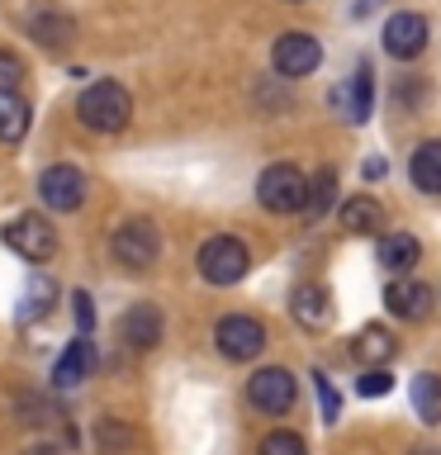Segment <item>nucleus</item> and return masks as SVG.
<instances>
[{
	"label": "nucleus",
	"mask_w": 441,
	"mask_h": 455,
	"mask_svg": "<svg viewBox=\"0 0 441 455\" xmlns=\"http://www.w3.org/2000/svg\"><path fill=\"white\" fill-rule=\"evenodd\" d=\"M213 341H219V351L228 361H252V355L266 351V327L256 318H247V313H228L213 327Z\"/></svg>",
	"instance_id": "nucleus-7"
},
{
	"label": "nucleus",
	"mask_w": 441,
	"mask_h": 455,
	"mask_svg": "<svg viewBox=\"0 0 441 455\" xmlns=\"http://www.w3.org/2000/svg\"><path fill=\"white\" fill-rule=\"evenodd\" d=\"M109 251H114V261H119L124 270H152L156 266V251H162V237H156V228L148 219H128L114 228V237H109Z\"/></svg>",
	"instance_id": "nucleus-3"
},
{
	"label": "nucleus",
	"mask_w": 441,
	"mask_h": 455,
	"mask_svg": "<svg viewBox=\"0 0 441 455\" xmlns=\"http://www.w3.org/2000/svg\"><path fill=\"white\" fill-rule=\"evenodd\" d=\"M128 441H133V436H128V427H119L114 418H100V451H105V455H119Z\"/></svg>",
	"instance_id": "nucleus-28"
},
{
	"label": "nucleus",
	"mask_w": 441,
	"mask_h": 455,
	"mask_svg": "<svg viewBox=\"0 0 441 455\" xmlns=\"http://www.w3.org/2000/svg\"><path fill=\"white\" fill-rule=\"evenodd\" d=\"M20 81H24V62H20L14 52H5V48H0V100L20 91Z\"/></svg>",
	"instance_id": "nucleus-27"
},
{
	"label": "nucleus",
	"mask_w": 441,
	"mask_h": 455,
	"mask_svg": "<svg viewBox=\"0 0 441 455\" xmlns=\"http://www.w3.org/2000/svg\"><path fill=\"white\" fill-rule=\"evenodd\" d=\"M380 5H384V0H356V10H351V14H356V20H365V14H375Z\"/></svg>",
	"instance_id": "nucleus-31"
},
{
	"label": "nucleus",
	"mask_w": 441,
	"mask_h": 455,
	"mask_svg": "<svg viewBox=\"0 0 441 455\" xmlns=\"http://www.w3.org/2000/svg\"><path fill=\"white\" fill-rule=\"evenodd\" d=\"M247 266H252V256L237 237H209L199 247V275L209 284H237L247 275Z\"/></svg>",
	"instance_id": "nucleus-5"
},
{
	"label": "nucleus",
	"mask_w": 441,
	"mask_h": 455,
	"mask_svg": "<svg viewBox=\"0 0 441 455\" xmlns=\"http://www.w3.org/2000/svg\"><path fill=\"white\" fill-rule=\"evenodd\" d=\"M91 370H95V347H91V337H76V341H71V347L62 351V355H57V365H52V384H57V389H76V384L85 379V375H91Z\"/></svg>",
	"instance_id": "nucleus-14"
},
{
	"label": "nucleus",
	"mask_w": 441,
	"mask_h": 455,
	"mask_svg": "<svg viewBox=\"0 0 441 455\" xmlns=\"http://www.w3.org/2000/svg\"><path fill=\"white\" fill-rule=\"evenodd\" d=\"M247 398H252V408H261V412H270V418H280V412L294 408L299 384H294L290 370L266 365V370H256V375L247 379Z\"/></svg>",
	"instance_id": "nucleus-6"
},
{
	"label": "nucleus",
	"mask_w": 441,
	"mask_h": 455,
	"mask_svg": "<svg viewBox=\"0 0 441 455\" xmlns=\"http://www.w3.org/2000/svg\"><path fill=\"white\" fill-rule=\"evenodd\" d=\"M38 195H43V204H48V209L71 213V209L85 204V176L76 166H48V171H43V180H38Z\"/></svg>",
	"instance_id": "nucleus-9"
},
{
	"label": "nucleus",
	"mask_w": 441,
	"mask_h": 455,
	"mask_svg": "<svg viewBox=\"0 0 441 455\" xmlns=\"http://www.w3.org/2000/svg\"><path fill=\"white\" fill-rule=\"evenodd\" d=\"M119 332L133 351H152L162 341V313H156V304H133L119 318Z\"/></svg>",
	"instance_id": "nucleus-13"
},
{
	"label": "nucleus",
	"mask_w": 441,
	"mask_h": 455,
	"mask_svg": "<svg viewBox=\"0 0 441 455\" xmlns=\"http://www.w3.org/2000/svg\"><path fill=\"white\" fill-rule=\"evenodd\" d=\"M413 412H418L427 427L441 422V375H432V370H427V375L413 379Z\"/></svg>",
	"instance_id": "nucleus-22"
},
{
	"label": "nucleus",
	"mask_w": 441,
	"mask_h": 455,
	"mask_svg": "<svg viewBox=\"0 0 441 455\" xmlns=\"http://www.w3.org/2000/svg\"><path fill=\"white\" fill-rule=\"evenodd\" d=\"M24 133H28V105L5 95L0 100V142H24Z\"/></svg>",
	"instance_id": "nucleus-23"
},
{
	"label": "nucleus",
	"mask_w": 441,
	"mask_h": 455,
	"mask_svg": "<svg viewBox=\"0 0 441 455\" xmlns=\"http://www.w3.org/2000/svg\"><path fill=\"white\" fill-rule=\"evenodd\" d=\"M313 384H318L323 418H327V422H337V418H341V398H337V389H333V379H327V375H313Z\"/></svg>",
	"instance_id": "nucleus-29"
},
{
	"label": "nucleus",
	"mask_w": 441,
	"mask_h": 455,
	"mask_svg": "<svg viewBox=\"0 0 441 455\" xmlns=\"http://www.w3.org/2000/svg\"><path fill=\"white\" fill-rule=\"evenodd\" d=\"M52 299H57V284L48 275H28L24 284V299H20V323H38L52 313Z\"/></svg>",
	"instance_id": "nucleus-21"
},
{
	"label": "nucleus",
	"mask_w": 441,
	"mask_h": 455,
	"mask_svg": "<svg viewBox=\"0 0 441 455\" xmlns=\"http://www.w3.org/2000/svg\"><path fill=\"white\" fill-rule=\"evenodd\" d=\"M422 48H427V20L422 14H413V10L389 14V24H384V52L398 57V62H413Z\"/></svg>",
	"instance_id": "nucleus-10"
},
{
	"label": "nucleus",
	"mask_w": 441,
	"mask_h": 455,
	"mask_svg": "<svg viewBox=\"0 0 441 455\" xmlns=\"http://www.w3.org/2000/svg\"><path fill=\"white\" fill-rule=\"evenodd\" d=\"M432 290H427L422 280H394L389 290H384V304H389L394 318H404V323H422L427 313H432Z\"/></svg>",
	"instance_id": "nucleus-12"
},
{
	"label": "nucleus",
	"mask_w": 441,
	"mask_h": 455,
	"mask_svg": "<svg viewBox=\"0 0 441 455\" xmlns=\"http://www.w3.org/2000/svg\"><path fill=\"white\" fill-rule=\"evenodd\" d=\"M0 237H5V247L14 256H24V261H48V256L57 251V233L52 223L43 219V213H20V219H10L5 228H0Z\"/></svg>",
	"instance_id": "nucleus-4"
},
{
	"label": "nucleus",
	"mask_w": 441,
	"mask_h": 455,
	"mask_svg": "<svg viewBox=\"0 0 441 455\" xmlns=\"http://www.w3.org/2000/svg\"><path fill=\"white\" fill-rule=\"evenodd\" d=\"M341 223H347V233H365V237H375L380 228H384V209H380V199L375 195H356L341 204Z\"/></svg>",
	"instance_id": "nucleus-18"
},
{
	"label": "nucleus",
	"mask_w": 441,
	"mask_h": 455,
	"mask_svg": "<svg viewBox=\"0 0 441 455\" xmlns=\"http://www.w3.org/2000/svg\"><path fill=\"white\" fill-rule=\"evenodd\" d=\"M337 204V171H318V176H313V185H309V213L313 219H323L327 209Z\"/></svg>",
	"instance_id": "nucleus-24"
},
{
	"label": "nucleus",
	"mask_w": 441,
	"mask_h": 455,
	"mask_svg": "<svg viewBox=\"0 0 441 455\" xmlns=\"http://www.w3.org/2000/svg\"><path fill=\"white\" fill-rule=\"evenodd\" d=\"M76 114H81L85 128H95V133H119V128H128V119H133V95H128L119 81H91L76 100Z\"/></svg>",
	"instance_id": "nucleus-1"
},
{
	"label": "nucleus",
	"mask_w": 441,
	"mask_h": 455,
	"mask_svg": "<svg viewBox=\"0 0 441 455\" xmlns=\"http://www.w3.org/2000/svg\"><path fill=\"white\" fill-rule=\"evenodd\" d=\"M394 355H398V341H394V332L384 323H365L361 332H356V361H361L365 370L389 365Z\"/></svg>",
	"instance_id": "nucleus-16"
},
{
	"label": "nucleus",
	"mask_w": 441,
	"mask_h": 455,
	"mask_svg": "<svg viewBox=\"0 0 441 455\" xmlns=\"http://www.w3.org/2000/svg\"><path fill=\"white\" fill-rule=\"evenodd\" d=\"M28 34H34V43H38V48H48V52H62L67 43H71V34H76V24H71L67 14H52V10H43V14H34V24H28Z\"/></svg>",
	"instance_id": "nucleus-20"
},
{
	"label": "nucleus",
	"mask_w": 441,
	"mask_h": 455,
	"mask_svg": "<svg viewBox=\"0 0 441 455\" xmlns=\"http://www.w3.org/2000/svg\"><path fill=\"white\" fill-rule=\"evenodd\" d=\"M333 105L347 114L351 124H365V119H370V105H375V71L361 62V67L351 71V81L333 91Z\"/></svg>",
	"instance_id": "nucleus-11"
},
{
	"label": "nucleus",
	"mask_w": 441,
	"mask_h": 455,
	"mask_svg": "<svg viewBox=\"0 0 441 455\" xmlns=\"http://www.w3.org/2000/svg\"><path fill=\"white\" fill-rule=\"evenodd\" d=\"M290 313L309 327V332H323V327L333 323V299H327L323 284H299L290 294Z\"/></svg>",
	"instance_id": "nucleus-15"
},
{
	"label": "nucleus",
	"mask_w": 441,
	"mask_h": 455,
	"mask_svg": "<svg viewBox=\"0 0 441 455\" xmlns=\"http://www.w3.org/2000/svg\"><path fill=\"white\" fill-rule=\"evenodd\" d=\"M418 256H422V242L413 233H384L380 237V266L394 270V275H408L418 266Z\"/></svg>",
	"instance_id": "nucleus-17"
},
{
	"label": "nucleus",
	"mask_w": 441,
	"mask_h": 455,
	"mask_svg": "<svg viewBox=\"0 0 441 455\" xmlns=\"http://www.w3.org/2000/svg\"><path fill=\"white\" fill-rule=\"evenodd\" d=\"M408 176L422 195H441V142H422L408 162Z\"/></svg>",
	"instance_id": "nucleus-19"
},
{
	"label": "nucleus",
	"mask_w": 441,
	"mask_h": 455,
	"mask_svg": "<svg viewBox=\"0 0 441 455\" xmlns=\"http://www.w3.org/2000/svg\"><path fill=\"white\" fill-rule=\"evenodd\" d=\"M261 455H309V446L299 432H270L261 441Z\"/></svg>",
	"instance_id": "nucleus-25"
},
{
	"label": "nucleus",
	"mask_w": 441,
	"mask_h": 455,
	"mask_svg": "<svg viewBox=\"0 0 441 455\" xmlns=\"http://www.w3.org/2000/svg\"><path fill=\"white\" fill-rule=\"evenodd\" d=\"M413 455H441V451H427V446H422V451H413Z\"/></svg>",
	"instance_id": "nucleus-32"
},
{
	"label": "nucleus",
	"mask_w": 441,
	"mask_h": 455,
	"mask_svg": "<svg viewBox=\"0 0 441 455\" xmlns=\"http://www.w3.org/2000/svg\"><path fill=\"white\" fill-rule=\"evenodd\" d=\"M389 389H394V375H389V370H384V365L365 370V375L356 379V394H361V398H384Z\"/></svg>",
	"instance_id": "nucleus-26"
},
{
	"label": "nucleus",
	"mask_w": 441,
	"mask_h": 455,
	"mask_svg": "<svg viewBox=\"0 0 441 455\" xmlns=\"http://www.w3.org/2000/svg\"><path fill=\"white\" fill-rule=\"evenodd\" d=\"M256 199H261V209L270 213H299L309 204V180L304 171L290 166V162H276L261 171V180H256Z\"/></svg>",
	"instance_id": "nucleus-2"
},
{
	"label": "nucleus",
	"mask_w": 441,
	"mask_h": 455,
	"mask_svg": "<svg viewBox=\"0 0 441 455\" xmlns=\"http://www.w3.org/2000/svg\"><path fill=\"white\" fill-rule=\"evenodd\" d=\"M270 62H276L280 76H309V71H318L323 62V48L313 34H280L276 38V52H270Z\"/></svg>",
	"instance_id": "nucleus-8"
},
{
	"label": "nucleus",
	"mask_w": 441,
	"mask_h": 455,
	"mask_svg": "<svg viewBox=\"0 0 441 455\" xmlns=\"http://www.w3.org/2000/svg\"><path fill=\"white\" fill-rule=\"evenodd\" d=\"M71 313H76V327H81V332L85 337H91V327H95V304H91V294H71Z\"/></svg>",
	"instance_id": "nucleus-30"
}]
</instances>
